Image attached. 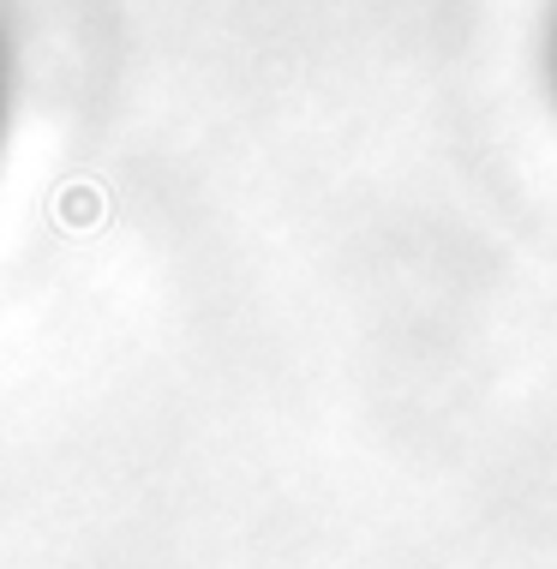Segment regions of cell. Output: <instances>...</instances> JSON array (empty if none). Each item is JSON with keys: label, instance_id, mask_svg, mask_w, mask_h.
I'll list each match as a JSON object with an SVG mask.
<instances>
[{"label": "cell", "instance_id": "obj_2", "mask_svg": "<svg viewBox=\"0 0 557 569\" xmlns=\"http://www.w3.org/2000/svg\"><path fill=\"white\" fill-rule=\"evenodd\" d=\"M551 84H557V19H551Z\"/></svg>", "mask_w": 557, "mask_h": 569}, {"label": "cell", "instance_id": "obj_1", "mask_svg": "<svg viewBox=\"0 0 557 569\" xmlns=\"http://www.w3.org/2000/svg\"><path fill=\"white\" fill-rule=\"evenodd\" d=\"M7 102H12V37L0 19V138H7Z\"/></svg>", "mask_w": 557, "mask_h": 569}]
</instances>
